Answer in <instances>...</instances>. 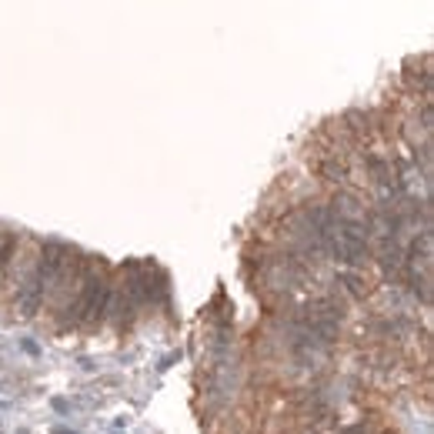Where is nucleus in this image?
Instances as JSON below:
<instances>
[{
  "label": "nucleus",
  "mask_w": 434,
  "mask_h": 434,
  "mask_svg": "<svg viewBox=\"0 0 434 434\" xmlns=\"http://www.w3.org/2000/svg\"><path fill=\"white\" fill-rule=\"evenodd\" d=\"M337 291L344 294V298H351V301H361L364 294H367V281L361 278V271H337Z\"/></svg>",
  "instance_id": "obj_2"
},
{
  "label": "nucleus",
  "mask_w": 434,
  "mask_h": 434,
  "mask_svg": "<svg viewBox=\"0 0 434 434\" xmlns=\"http://www.w3.org/2000/svg\"><path fill=\"white\" fill-rule=\"evenodd\" d=\"M51 408L57 411V414H71V408H74V405H71L67 398H51Z\"/></svg>",
  "instance_id": "obj_4"
},
{
  "label": "nucleus",
  "mask_w": 434,
  "mask_h": 434,
  "mask_svg": "<svg viewBox=\"0 0 434 434\" xmlns=\"http://www.w3.org/2000/svg\"><path fill=\"white\" fill-rule=\"evenodd\" d=\"M53 434H77L74 428H67V424H57V428H53Z\"/></svg>",
  "instance_id": "obj_6"
},
{
  "label": "nucleus",
  "mask_w": 434,
  "mask_h": 434,
  "mask_svg": "<svg viewBox=\"0 0 434 434\" xmlns=\"http://www.w3.org/2000/svg\"><path fill=\"white\" fill-rule=\"evenodd\" d=\"M317 171H321V178L331 180V184H337V187H344V184H348V164H344L337 154H328V157L317 164Z\"/></svg>",
  "instance_id": "obj_3"
},
{
  "label": "nucleus",
  "mask_w": 434,
  "mask_h": 434,
  "mask_svg": "<svg viewBox=\"0 0 434 434\" xmlns=\"http://www.w3.org/2000/svg\"><path fill=\"white\" fill-rule=\"evenodd\" d=\"M21 348H24L30 358H37V354H40V344H37V341H30V337H24V341H21Z\"/></svg>",
  "instance_id": "obj_5"
},
{
  "label": "nucleus",
  "mask_w": 434,
  "mask_h": 434,
  "mask_svg": "<svg viewBox=\"0 0 434 434\" xmlns=\"http://www.w3.org/2000/svg\"><path fill=\"white\" fill-rule=\"evenodd\" d=\"M74 244L60 241V237H44L40 248H37V261L34 267L24 274V281L17 284V294H14V304L21 311V317H34L40 307L51 301L53 284L60 278V267L71 254Z\"/></svg>",
  "instance_id": "obj_1"
}]
</instances>
